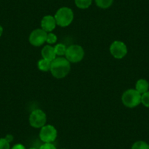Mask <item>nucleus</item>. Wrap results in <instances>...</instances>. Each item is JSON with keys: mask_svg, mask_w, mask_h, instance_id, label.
I'll list each match as a JSON object with an SVG mask.
<instances>
[{"mask_svg": "<svg viewBox=\"0 0 149 149\" xmlns=\"http://www.w3.org/2000/svg\"><path fill=\"white\" fill-rule=\"evenodd\" d=\"M29 121L30 125L32 127L35 129H41L46 124L47 116L43 110L37 109L31 112Z\"/></svg>", "mask_w": 149, "mask_h": 149, "instance_id": "obj_5", "label": "nucleus"}, {"mask_svg": "<svg viewBox=\"0 0 149 149\" xmlns=\"http://www.w3.org/2000/svg\"><path fill=\"white\" fill-rule=\"evenodd\" d=\"M29 149H37V148H30Z\"/></svg>", "mask_w": 149, "mask_h": 149, "instance_id": "obj_24", "label": "nucleus"}, {"mask_svg": "<svg viewBox=\"0 0 149 149\" xmlns=\"http://www.w3.org/2000/svg\"><path fill=\"white\" fill-rule=\"evenodd\" d=\"M48 33L42 29H36L30 34L29 40L30 44L34 47H40L46 42Z\"/></svg>", "mask_w": 149, "mask_h": 149, "instance_id": "obj_7", "label": "nucleus"}, {"mask_svg": "<svg viewBox=\"0 0 149 149\" xmlns=\"http://www.w3.org/2000/svg\"><path fill=\"white\" fill-rule=\"evenodd\" d=\"M128 49L124 42L119 40L114 41L110 46V53L117 59H121L127 56Z\"/></svg>", "mask_w": 149, "mask_h": 149, "instance_id": "obj_8", "label": "nucleus"}, {"mask_svg": "<svg viewBox=\"0 0 149 149\" xmlns=\"http://www.w3.org/2000/svg\"><path fill=\"white\" fill-rule=\"evenodd\" d=\"M5 139H6L7 140H8L9 143H10V142L13 141V137L12 135H10V134H8V135L6 136V137H5Z\"/></svg>", "mask_w": 149, "mask_h": 149, "instance_id": "obj_22", "label": "nucleus"}, {"mask_svg": "<svg viewBox=\"0 0 149 149\" xmlns=\"http://www.w3.org/2000/svg\"><path fill=\"white\" fill-rule=\"evenodd\" d=\"M67 47L65 45L62 43H58L54 46V50L56 56L61 57L63 56H65L66 51H67Z\"/></svg>", "mask_w": 149, "mask_h": 149, "instance_id": "obj_13", "label": "nucleus"}, {"mask_svg": "<svg viewBox=\"0 0 149 149\" xmlns=\"http://www.w3.org/2000/svg\"><path fill=\"white\" fill-rule=\"evenodd\" d=\"M113 0H95L97 6L102 9L109 8L113 4Z\"/></svg>", "mask_w": 149, "mask_h": 149, "instance_id": "obj_15", "label": "nucleus"}, {"mask_svg": "<svg viewBox=\"0 0 149 149\" xmlns=\"http://www.w3.org/2000/svg\"><path fill=\"white\" fill-rule=\"evenodd\" d=\"M141 103L146 107H149V91L141 94Z\"/></svg>", "mask_w": 149, "mask_h": 149, "instance_id": "obj_18", "label": "nucleus"}, {"mask_svg": "<svg viewBox=\"0 0 149 149\" xmlns=\"http://www.w3.org/2000/svg\"><path fill=\"white\" fill-rule=\"evenodd\" d=\"M131 149H149V144L143 140H138L133 143Z\"/></svg>", "mask_w": 149, "mask_h": 149, "instance_id": "obj_16", "label": "nucleus"}, {"mask_svg": "<svg viewBox=\"0 0 149 149\" xmlns=\"http://www.w3.org/2000/svg\"><path fill=\"white\" fill-rule=\"evenodd\" d=\"M57 130L55 127L51 124H45L44 127L40 129V139L44 143H53L56 140L57 137Z\"/></svg>", "mask_w": 149, "mask_h": 149, "instance_id": "obj_6", "label": "nucleus"}, {"mask_svg": "<svg viewBox=\"0 0 149 149\" xmlns=\"http://www.w3.org/2000/svg\"><path fill=\"white\" fill-rule=\"evenodd\" d=\"M39 149H56V147L53 144V143H47L41 145Z\"/></svg>", "mask_w": 149, "mask_h": 149, "instance_id": "obj_20", "label": "nucleus"}, {"mask_svg": "<svg viewBox=\"0 0 149 149\" xmlns=\"http://www.w3.org/2000/svg\"><path fill=\"white\" fill-rule=\"evenodd\" d=\"M74 3L80 9H87L91 6L92 0H74Z\"/></svg>", "mask_w": 149, "mask_h": 149, "instance_id": "obj_14", "label": "nucleus"}, {"mask_svg": "<svg viewBox=\"0 0 149 149\" xmlns=\"http://www.w3.org/2000/svg\"><path fill=\"white\" fill-rule=\"evenodd\" d=\"M149 89V83L146 79H139L136 82L135 90H137L140 94L147 92Z\"/></svg>", "mask_w": 149, "mask_h": 149, "instance_id": "obj_11", "label": "nucleus"}, {"mask_svg": "<svg viewBox=\"0 0 149 149\" xmlns=\"http://www.w3.org/2000/svg\"><path fill=\"white\" fill-rule=\"evenodd\" d=\"M2 33H3V28H2V26L0 25V37L2 36Z\"/></svg>", "mask_w": 149, "mask_h": 149, "instance_id": "obj_23", "label": "nucleus"}, {"mask_svg": "<svg viewBox=\"0 0 149 149\" xmlns=\"http://www.w3.org/2000/svg\"><path fill=\"white\" fill-rule=\"evenodd\" d=\"M51 65V61H48V60L45 59V58H42V59L39 60L37 62V67L40 71L42 72H48L50 71Z\"/></svg>", "mask_w": 149, "mask_h": 149, "instance_id": "obj_12", "label": "nucleus"}, {"mask_svg": "<svg viewBox=\"0 0 149 149\" xmlns=\"http://www.w3.org/2000/svg\"><path fill=\"white\" fill-rule=\"evenodd\" d=\"M57 26L60 27H67L70 26L74 19L72 10L67 7L59 8L54 15Z\"/></svg>", "mask_w": 149, "mask_h": 149, "instance_id": "obj_2", "label": "nucleus"}, {"mask_svg": "<svg viewBox=\"0 0 149 149\" xmlns=\"http://www.w3.org/2000/svg\"><path fill=\"white\" fill-rule=\"evenodd\" d=\"M0 149H10V143L5 138H0Z\"/></svg>", "mask_w": 149, "mask_h": 149, "instance_id": "obj_19", "label": "nucleus"}, {"mask_svg": "<svg viewBox=\"0 0 149 149\" xmlns=\"http://www.w3.org/2000/svg\"><path fill=\"white\" fill-rule=\"evenodd\" d=\"M61 149H66V148H61Z\"/></svg>", "mask_w": 149, "mask_h": 149, "instance_id": "obj_25", "label": "nucleus"}, {"mask_svg": "<svg viewBox=\"0 0 149 149\" xmlns=\"http://www.w3.org/2000/svg\"><path fill=\"white\" fill-rule=\"evenodd\" d=\"M56 21L54 16L51 15H45L41 21V29L47 33L52 32L56 27Z\"/></svg>", "mask_w": 149, "mask_h": 149, "instance_id": "obj_9", "label": "nucleus"}, {"mask_svg": "<svg viewBox=\"0 0 149 149\" xmlns=\"http://www.w3.org/2000/svg\"><path fill=\"white\" fill-rule=\"evenodd\" d=\"M85 52L81 45H72L67 48L65 58L70 63H78L84 58Z\"/></svg>", "mask_w": 149, "mask_h": 149, "instance_id": "obj_4", "label": "nucleus"}, {"mask_svg": "<svg viewBox=\"0 0 149 149\" xmlns=\"http://www.w3.org/2000/svg\"><path fill=\"white\" fill-rule=\"evenodd\" d=\"M71 66L70 62L65 57H56L51 61L50 71L54 78L57 79L65 78L70 73Z\"/></svg>", "mask_w": 149, "mask_h": 149, "instance_id": "obj_1", "label": "nucleus"}, {"mask_svg": "<svg viewBox=\"0 0 149 149\" xmlns=\"http://www.w3.org/2000/svg\"><path fill=\"white\" fill-rule=\"evenodd\" d=\"M57 42V36L53 32H49L47 34L46 42L48 45H54Z\"/></svg>", "mask_w": 149, "mask_h": 149, "instance_id": "obj_17", "label": "nucleus"}, {"mask_svg": "<svg viewBox=\"0 0 149 149\" xmlns=\"http://www.w3.org/2000/svg\"><path fill=\"white\" fill-rule=\"evenodd\" d=\"M121 101L127 107L134 108L141 103V94L135 88H130L123 93Z\"/></svg>", "mask_w": 149, "mask_h": 149, "instance_id": "obj_3", "label": "nucleus"}, {"mask_svg": "<svg viewBox=\"0 0 149 149\" xmlns=\"http://www.w3.org/2000/svg\"><path fill=\"white\" fill-rule=\"evenodd\" d=\"M41 55L42 58H45L50 61H52L57 57L56 55L54 47L51 45H45L41 51Z\"/></svg>", "mask_w": 149, "mask_h": 149, "instance_id": "obj_10", "label": "nucleus"}, {"mask_svg": "<svg viewBox=\"0 0 149 149\" xmlns=\"http://www.w3.org/2000/svg\"><path fill=\"white\" fill-rule=\"evenodd\" d=\"M10 149H26L25 146L24 145L21 144V143H18V144H15Z\"/></svg>", "mask_w": 149, "mask_h": 149, "instance_id": "obj_21", "label": "nucleus"}]
</instances>
